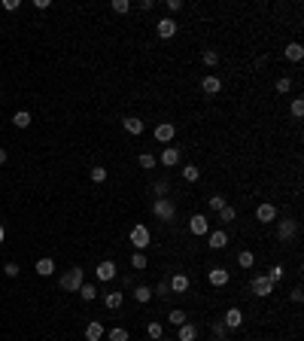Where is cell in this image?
<instances>
[{"mask_svg":"<svg viewBox=\"0 0 304 341\" xmlns=\"http://www.w3.org/2000/svg\"><path fill=\"white\" fill-rule=\"evenodd\" d=\"M61 290H67V293H76V290H80L83 283H86V268H80V265H73L70 271H64L61 274Z\"/></svg>","mask_w":304,"mask_h":341,"instance_id":"1","label":"cell"},{"mask_svg":"<svg viewBox=\"0 0 304 341\" xmlns=\"http://www.w3.org/2000/svg\"><path fill=\"white\" fill-rule=\"evenodd\" d=\"M152 213H156L162 222H174L177 219V204L171 198H156L152 201Z\"/></svg>","mask_w":304,"mask_h":341,"instance_id":"2","label":"cell"},{"mask_svg":"<svg viewBox=\"0 0 304 341\" xmlns=\"http://www.w3.org/2000/svg\"><path fill=\"white\" fill-rule=\"evenodd\" d=\"M128 238H131V244H134V250H140V253H143V250L149 247V241H152V235H149V229H146L143 222H140V225H134Z\"/></svg>","mask_w":304,"mask_h":341,"instance_id":"3","label":"cell"},{"mask_svg":"<svg viewBox=\"0 0 304 341\" xmlns=\"http://www.w3.org/2000/svg\"><path fill=\"white\" fill-rule=\"evenodd\" d=\"M250 290H253V296H259V299H268V296L274 293V283H271L265 274H253V280H250Z\"/></svg>","mask_w":304,"mask_h":341,"instance_id":"4","label":"cell"},{"mask_svg":"<svg viewBox=\"0 0 304 341\" xmlns=\"http://www.w3.org/2000/svg\"><path fill=\"white\" fill-rule=\"evenodd\" d=\"M295 235H298V219H289V216L277 219V238L280 241H292Z\"/></svg>","mask_w":304,"mask_h":341,"instance_id":"5","label":"cell"},{"mask_svg":"<svg viewBox=\"0 0 304 341\" xmlns=\"http://www.w3.org/2000/svg\"><path fill=\"white\" fill-rule=\"evenodd\" d=\"M174 134H177V125H174V122H159L156 131H152V137H156L159 143H165V146L174 140Z\"/></svg>","mask_w":304,"mask_h":341,"instance_id":"6","label":"cell"},{"mask_svg":"<svg viewBox=\"0 0 304 341\" xmlns=\"http://www.w3.org/2000/svg\"><path fill=\"white\" fill-rule=\"evenodd\" d=\"M189 232H192L195 238H204V235H210V219H207L204 213H195V216L189 219Z\"/></svg>","mask_w":304,"mask_h":341,"instance_id":"7","label":"cell"},{"mask_svg":"<svg viewBox=\"0 0 304 341\" xmlns=\"http://www.w3.org/2000/svg\"><path fill=\"white\" fill-rule=\"evenodd\" d=\"M159 161H162L165 167H177V164L183 161V152H180V146H165V149H162V155H159Z\"/></svg>","mask_w":304,"mask_h":341,"instance_id":"8","label":"cell"},{"mask_svg":"<svg viewBox=\"0 0 304 341\" xmlns=\"http://www.w3.org/2000/svg\"><path fill=\"white\" fill-rule=\"evenodd\" d=\"M201 92H204V95H210V98H213V95H219V92H222V79H219L216 73H207V76L201 79Z\"/></svg>","mask_w":304,"mask_h":341,"instance_id":"9","label":"cell"},{"mask_svg":"<svg viewBox=\"0 0 304 341\" xmlns=\"http://www.w3.org/2000/svg\"><path fill=\"white\" fill-rule=\"evenodd\" d=\"M222 323H225L228 332H232V329H241V323H244V311H241V308H228L225 317H222Z\"/></svg>","mask_w":304,"mask_h":341,"instance_id":"10","label":"cell"},{"mask_svg":"<svg viewBox=\"0 0 304 341\" xmlns=\"http://www.w3.org/2000/svg\"><path fill=\"white\" fill-rule=\"evenodd\" d=\"M177 22L174 19H159V25H156V34L162 37V40H171V37H177Z\"/></svg>","mask_w":304,"mask_h":341,"instance_id":"11","label":"cell"},{"mask_svg":"<svg viewBox=\"0 0 304 341\" xmlns=\"http://www.w3.org/2000/svg\"><path fill=\"white\" fill-rule=\"evenodd\" d=\"M256 219H259L262 225L277 222V207H274V204H268V201H265V204H259V207H256Z\"/></svg>","mask_w":304,"mask_h":341,"instance_id":"12","label":"cell"},{"mask_svg":"<svg viewBox=\"0 0 304 341\" xmlns=\"http://www.w3.org/2000/svg\"><path fill=\"white\" fill-rule=\"evenodd\" d=\"M95 277H98V280H104V283H107V280H113V277H116V262H113V259H104V262H98V268H95Z\"/></svg>","mask_w":304,"mask_h":341,"instance_id":"13","label":"cell"},{"mask_svg":"<svg viewBox=\"0 0 304 341\" xmlns=\"http://www.w3.org/2000/svg\"><path fill=\"white\" fill-rule=\"evenodd\" d=\"M207 280H210L213 287H228L232 274H228V268H210V271H207Z\"/></svg>","mask_w":304,"mask_h":341,"instance_id":"14","label":"cell"},{"mask_svg":"<svg viewBox=\"0 0 304 341\" xmlns=\"http://www.w3.org/2000/svg\"><path fill=\"white\" fill-rule=\"evenodd\" d=\"M131 296H134L137 305H149L152 299H156V296H152V287H146V283H137V287L131 290Z\"/></svg>","mask_w":304,"mask_h":341,"instance_id":"15","label":"cell"},{"mask_svg":"<svg viewBox=\"0 0 304 341\" xmlns=\"http://www.w3.org/2000/svg\"><path fill=\"white\" fill-rule=\"evenodd\" d=\"M122 125H125V131H128V134H143V131H146V122H143L140 116H125V119H122Z\"/></svg>","mask_w":304,"mask_h":341,"instance_id":"16","label":"cell"},{"mask_svg":"<svg viewBox=\"0 0 304 341\" xmlns=\"http://www.w3.org/2000/svg\"><path fill=\"white\" fill-rule=\"evenodd\" d=\"M207 244H210V250H225V247H228V232H222V229L210 232Z\"/></svg>","mask_w":304,"mask_h":341,"instance_id":"17","label":"cell"},{"mask_svg":"<svg viewBox=\"0 0 304 341\" xmlns=\"http://www.w3.org/2000/svg\"><path fill=\"white\" fill-rule=\"evenodd\" d=\"M122 305H125V293L113 290V293H107V296H104V308H107V311H119Z\"/></svg>","mask_w":304,"mask_h":341,"instance_id":"18","label":"cell"},{"mask_svg":"<svg viewBox=\"0 0 304 341\" xmlns=\"http://www.w3.org/2000/svg\"><path fill=\"white\" fill-rule=\"evenodd\" d=\"M283 55H286L289 61H295V64H298V61L304 58V46H301L298 40H292V43H286V49H283Z\"/></svg>","mask_w":304,"mask_h":341,"instance_id":"19","label":"cell"},{"mask_svg":"<svg viewBox=\"0 0 304 341\" xmlns=\"http://www.w3.org/2000/svg\"><path fill=\"white\" fill-rule=\"evenodd\" d=\"M180 332H177V341H198V326L195 323H183V326H177Z\"/></svg>","mask_w":304,"mask_h":341,"instance_id":"20","label":"cell"},{"mask_svg":"<svg viewBox=\"0 0 304 341\" xmlns=\"http://www.w3.org/2000/svg\"><path fill=\"white\" fill-rule=\"evenodd\" d=\"M34 268H37V274H40V277H52V274H55V259L43 256V259H37V265H34Z\"/></svg>","mask_w":304,"mask_h":341,"instance_id":"21","label":"cell"},{"mask_svg":"<svg viewBox=\"0 0 304 341\" xmlns=\"http://www.w3.org/2000/svg\"><path fill=\"white\" fill-rule=\"evenodd\" d=\"M168 283H171V293H177V296L189 293V277H186V274H174Z\"/></svg>","mask_w":304,"mask_h":341,"instance_id":"22","label":"cell"},{"mask_svg":"<svg viewBox=\"0 0 304 341\" xmlns=\"http://www.w3.org/2000/svg\"><path fill=\"white\" fill-rule=\"evenodd\" d=\"M104 332H107V329H104L98 320H92V323L86 326V341H101V338H104Z\"/></svg>","mask_w":304,"mask_h":341,"instance_id":"23","label":"cell"},{"mask_svg":"<svg viewBox=\"0 0 304 341\" xmlns=\"http://www.w3.org/2000/svg\"><path fill=\"white\" fill-rule=\"evenodd\" d=\"M180 174H183V180H186V183H198V180H201V170H198L195 164H183Z\"/></svg>","mask_w":304,"mask_h":341,"instance_id":"24","label":"cell"},{"mask_svg":"<svg viewBox=\"0 0 304 341\" xmlns=\"http://www.w3.org/2000/svg\"><path fill=\"white\" fill-rule=\"evenodd\" d=\"M76 293H80V299H83V302H95V299H98V287H95V283H83Z\"/></svg>","mask_w":304,"mask_h":341,"instance_id":"25","label":"cell"},{"mask_svg":"<svg viewBox=\"0 0 304 341\" xmlns=\"http://www.w3.org/2000/svg\"><path fill=\"white\" fill-rule=\"evenodd\" d=\"M238 219V207H232V204H225L222 210H219V222L222 225H228V222H235Z\"/></svg>","mask_w":304,"mask_h":341,"instance_id":"26","label":"cell"},{"mask_svg":"<svg viewBox=\"0 0 304 341\" xmlns=\"http://www.w3.org/2000/svg\"><path fill=\"white\" fill-rule=\"evenodd\" d=\"M168 323H171V326H183V323H189V314H186L183 308H174V311L168 314Z\"/></svg>","mask_w":304,"mask_h":341,"instance_id":"27","label":"cell"},{"mask_svg":"<svg viewBox=\"0 0 304 341\" xmlns=\"http://www.w3.org/2000/svg\"><path fill=\"white\" fill-rule=\"evenodd\" d=\"M152 192H156V198H168V192H171V180L165 177V180H156L152 183Z\"/></svg>","mask_w":304,"mask_h":341,"instance_id":"28","label":"cell"},{"mask_svg":"<svg viewBox=\"0 0 304 341\" xmlns=\"http://www.w3.org/2000/svg\"><path fill=\"white\" fill-rule=\"evenodd\" d=\"M146 335H149L152 341H159V338L165 335V326H162L159 320H152V323H146Z\"/></svg>","mask_w":304,"mask_h":341,"instance_id":"29","label":"cell"},{"mask_svg":"<svg viewBox=\"0 0 304 341\" xmlns=\"http://www.w3.org/2000/svg\"><path fill=\"white\" fill-rule=\"evenodd\" d=\"M104 338H107V341H128V329H125V326H116V329L104 332Z\"/></svg>","mask_w":304,"mask_h":341,"instance_id":"30","label":"cell"},{"mask_svg":"<svg viewBox=\"0 0 304 341\" xmlns=\"http://www.w3.org/2000/svg\"><path fill=\"white\" fill-rule=\"evenodd\" d=\"M13 125H16V128H28V125H31V113H28V110H19V113L13 116Z\"/></svg>","mask_w":304,"mask_h":341,"instance_id":"31","label":"cell"},{"mask_svg":"<svg viewBox=\"0 0 304 341\" xmlns=\"http://www.w3.org/2000/svg\"><path fill=\"white\" fill-rule=\"evenodd\" d=\"M225 204H228V201H225V195H210V198H207V207H210L213 213H219Z\"/></svg>","mask_w":304,"mask_h":341,"instance_id":"32","label":"cell"},{"mask_svg":"<svg viewBox=\"0 0 304 341\" xmlns=\"http://www.w3.org/2000/svg\"><path fill=\"white\" fill-rule=\"evenodd\" d=\"M210 332H213V338H222V341L228 338V329H225L222 320H213V323H210Z\"/></svg>","mask_w":304,"mask_h":341,"instance_id":"33","label":"cell"},{"mask_svg":"<svg viewBox=\"0 0 304 341\" xmlns=\"http://www.w3.org/2000/svg\"><path fill=\"white\" fill-rule=\"evenodd\" d=\"M146 265H149V262H146V256H143L140 250H134V256H131V268H134V271H143Z\"/></svg>","mask_w":304,"mask_h":341,"instance_id":"34","label":"cell"},{"mask_svg":"<svg viewBox=\"0 0 304 341\" xmlns=\"http://www.w3.org/2000/svg\"><path fill=\"white\" fill-rule=\"evenodd\" d=\"M152 296H159V299H171V296H174V293H171V283H168V280L156 283V290H152Z\"/></svg>","mask_w":304,"mask_h":341,"instance_id":"35","label":"cell"},{"mask_svg":"<svg viewBox=\"0 0 304 341\" xmlns=\"http://www.w3.org/2000/svg\"><path fill=\"white\" fill-rule=\"evenodd\" d=\"M238 262H241V268H253V262H256V256H253V250H241V256H238Z\"/></svg>","mask_w":304,"mask_h":341,"instance_id":"36","label":"cell"},{"mask_svg":"<svg viewBox=\"0 0 304 341\" xmlns=\"http://www.w3.org/2000/svg\"><path fill=\"white\" fill-rule=\"evenodd\" d=\"M201 61H204L207 67H216V64H219V52H216V49H204V55H201Z\"/></svg>","mask_w":304,"mask_h":341,"instance_id":"37","label":"cell"},{"mask_svg":"<svg viewBox=\"0 0 304 341\" xmlns=\"http://www.w3.org/2000/svg\"><path fill=\"white\" fill-rule=\"evenodd\" d=\"M156 164H159V158L152 155V152H140V167H146V170H149V167H156Z\"/></svg>","mask_w":304,"mask_h":341,"instance_id":"38","label":"cell"},{"mask_svg":"<svg viewBox=\"0 0 304 341\" xmlns=\"http://www.w3.org/2000/svg\"><path fill=\"white\" fill-rule=\"evenodd\" d=\"M274 89H277V92H280V95H286V92H289V89H292V79H289V76H280V79H277V82H274Z\"/></svg>","mask_w":304,"mask_h":341,"instance_id":"39","label":"cell"},{"mask_svg":"<svg viewBox=\"0 0 304 341\" xmlns=\"http://www.w3.org/2000/svg\"><path fill=\"white\" fill-rule=\"evenodd\" d=\"M283 274H286V271H283V265H271V271H268L265 277H268L271 283H277V280H283Z\"/></svg>","mask_w":304,"mask_h":341,"instance_id":"40","label":"cell"},{"mask_svg":"<svg viewBox=\"0 0 304 341\" xmlns=\"http://www.w3.org/2000/svg\"><path fill=\"white\" fill-rule=\"evenodd\" d=\"M92 180H95V183H104V180H107V167L95 164V167H92Z\"/></svg>","mask_w":304,"mask_h":341,"instance_id":"41","label":"cell"},{"mask_svg":"<svg viewBox=\"0 0 304 341\" xmlns=\"http://www.w3.org/2000/svg\"><path fill=\"white\" fill-rule=\"evenodd\" d=\"M131 10V4H128V0H113V13H119V16H125Z\"/></svg>","mask_w":304,"mask_h":341,"instance_id":"42","label":"cell"},{"mask_svg":"<svg viewBox=\"0 0 304 341\" xmlns=\"http://www.w3.org/2000/svg\"><path fill=\"white\" fill-rule=\"evenodd\" d=\"M292 116H295V119H301V116H304V101H301V98H295V101H292Z\"/></svg>","mask_w":304,"mask_h":341,"instance_id":"43","label":"cell"},{"mask_svg":"<svg viewBox=\"0 0 304 341\" xmlns=\"http://www.w3.org/2000/svg\"><path fill=\"white\" fill-rule=\"evenodd\" d=\"M19 271H22V268H19L16 262H7V265H4V274H7V277H19Z\"/></svg>","mask_w":304,"mask_h":341,"instance_id":"44","label":"cell"},{"mask_svg":"<svg viewBox=\"0 0 304 341\" xmlns=\"http://www.w3.org/2000/svg\"><path fill=\"white\" fill-rule=\"evenodd\" d=\"M289 299H292L295 305H301V299H304V290H301V287H295V290L289 293Z\"/></svg>","mask_w":304,"mask_h":341,"instance_id":"45","label":"cell"},{"mask_svg":"<svg viewBox=\"0 0 304 341\" xmlns=\"http://www.w3.org/2000/svg\"><path fill=\"white\" fill-rule=\"evenodd\" d=\"M22 7V0H4V10H10V13H16Z\"/></svg>","mask_w":304,"mask_h":341,"instance_id":"46","label":"cell"},{"mask_svg":"<svg viewBox=\"0 0 304 341\" xmlns=\"http://www.w3.org/2000/svg\"><path fill=\"white\" fill-rule=\"evenodd\" d=\"M122 287H125V290H134V287H137V283H134V274H125V277H122Z\"/></svg>","mask_w":304,"mask_h":341,"instance_id":"47","label":"cell"},{"mask_svg":"<svg viewBox=\"0 0 304 341\" xmlns=\"http://www.w3.org/2000/svg\"><path fill=\"white\" fill-rule=\"evenodd\" d=\"M168 10H171V13H180V10H183V0H168Z\"/></svg>","mask_w":304,"mask_h":341,"instance_id":"48","label":"cell"},{"mask_svg":"<svg viewBox=\"0 0 304 341\" xmlns=\"http://www.w3.org/2000/svg\"><path fill=\"white\" fill-rule=\"evenodd\" d=\"M140 10H146V13L156 10V0H140Z\"/></svg>","mask_w":304,"mask_h":341,"instance_id":"49","label":"cell"},{"mask_svg":"<svg viewBox=\"0 0 304 341\" xmlns=\"http://www.w3.org/2000/svg\"><path fill=\"white\" fill-rule=\"evenodd\" d=\"M34 7H37V10H49V7H52V0H34Z\"/></svg>","mask_w":304,"mask_h":341,"instance_id":"50","label":"cell"},{"mask_svg":"<svg viewBox=\"0 0 304 341\" xmlns=\"http://www.w3.org/2000/svg\"><path fill=\"white\" fill-rule=\"evenodd\" d=\"M7 158H10V152H7L4 146H0V164H7Z\"/></svg>","mask_w":304,"mask_h":341,"instance_id":"51","label":"cell"},{"mask_svg":"<svg viewBox=\"0 0 304 341\" xmlns=\"http://www.w3.org/2000/svg\"><path fill=\"white\" fill-rule=\"evenodd\" d=\"M4 238H7V229H4V225H0V244H4Z\"/></svg>","mask_w":304,"mask_h":341,"instance_id":"52","label":"cell"},{"mask_svg":"<svg viewBox=\"0 0 304 341\" xmlns=\"http://www.w3.org/2000/svg\"><path fill=\"white\" fill-rule=\"evenodd\" d=\"M159 341H174V338H168V335H162V338H159Z\"/></svg>","mask_w":304,"mask_h":341,"instance_id":"53","label":"cell"},{"mask_svg":"<svg viewBox=\"0 0 304 341\" xmlns=\"http://www.w3.org/2000/svg\"><path fill=\"white\" fill-rule=\"evenodd\" d=\"M213 341H222V338H213Z\"/></svg>","mask_w":304,"mask_h":341,"instance_id":"54","label":"cell"}]
</instances>
